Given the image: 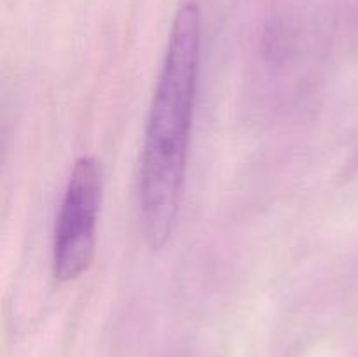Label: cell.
<instances>
[{
    "label": "cell",
    "instance_id": "6da1fadb",
    "mask_svg": "<svg viewBox=\"0 0 358 357\" xmlns=\"http://www.w3.org/2000/svg\"><path fill=\"white\" fill-rule=\"evenodd\" d=\"M201 44V7L187 0L171 21L140 158L142 226L154 251L170 241L177 226L194 121Z\"/></svg>",
    "mask_w": 358,
    "mask_h": 357
},
{
    "label": "cell",
    "instance_id": "7a4b0ae2",
    "mask_svg": "<svg viewBox=\"0 0 358 357\" xmlns=\"http://www.w3.org/2000/svg\"><path fill=\"white\" fill-rule=\"evenodd\" d=\"M101 186V167L96 158L80 156L70 172L55 224L52 275L58 282L79 279L91 266Z\"/></svg>",
    "mask_w": 358,
    "mask_h": 357
}]
</instances>
